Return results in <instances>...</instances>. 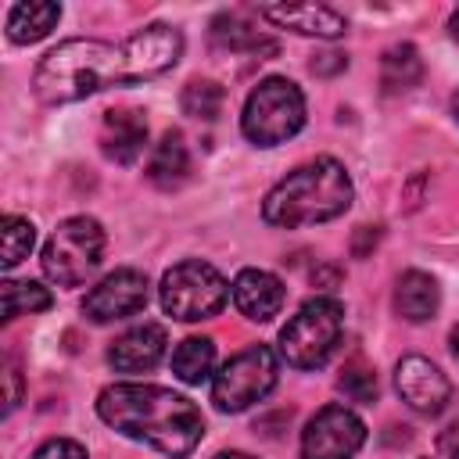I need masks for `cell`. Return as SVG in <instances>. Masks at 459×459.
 <instances>
[{"instance_id":"1","label":"cell","mask_w":459,"mask_h":459,"mask_svg":"<svg viewBox=\"0 0 459 459\" xmlns=\"http://www.w3.org/2000/svg\"><path fill=\"white\" fill-rule=\"evenodd\" d=\"M97 412L122 437L143 441L169 459H186L204 437L201 409L158 384H111L97 394Z\"/></svg>"},{"instance_id":"2","label":"cell","mask_w":459,"mask_h":459,"mask_svg":"<svg viewBox=\"0 0 459 459\" xmlns=\"http://www.w3.org/2000/svg\"><path fill=\"white\" fill-rule=\"evenodd\" d=\"M129 79L126 47L104 39H65L36 65L32 90L43 104H72Z\"/></svg>"},{"instance_id":"3","label":"cell","mask_w":459,"mask_h":459,"mask_svg":"<svg viewBox=\"0 0 459 459\" xmlns=\"http://www.w3.org/2000/svg\"><path fill=\"white\" fill-rule=\"evenodd\" d=\"M351 204V176L333 158H316L287 172L262 201V219L269 226L298 230L344 215Z\"/></svg>"},{"instance_id":"4","label":"cell","mask_w":459,"mask_h":459,"mask_svg":"<svg viewBox=\"0 0 459 459\" xmlns=\"http://www.w3.org/2000/svg\"><path fill=\"white\" fill-rule=\"evenodd\" d=\"M344 308L337 298H308L280 330V355L294 369H319L337 351Z\"/></svg>"},{"instance_id":"5","label":"cell","mask_w":459,"mask_h":459,"mask_svg":"<svg viewBox=\"0 0 459 459\" xmlns=\"http://www.w3.org/2000/svg\"><path fill=\"white\" fill-rule=\"evenodd\" d=\"M301 126H305V93L298 90V82L283 75H269L247 93L240 129L251 143L258 147L287 143Z\"/></svg>"},{"instance_id":"6","label":"cell","mask_w":459,"mask_h":459,"mask_svg":"<svg viewBox=\"0 0 459 459\" xmlns=\"http://www.w3.org/2000/svg\"><path fill=\"white\" fill-rule=\"evenodd\" d=\"M104 258V230L90 215H72L57 222L50 240L43 244V273L57 287H79L86 283Z\"/></svg>"},{"instance_id":"7","label":"cell","mask_w":459,"mask_h":459,"mask_svg":"<svg viewBox=\"0 0 459 459\" xmlns=\"http://www.w3.org/2000/svg\"><path fill=\"white\" fill-rule=\"evenodd\" d=\"M158 290H161V308L183 323L215 316L230 298V283L222 280V273L201 258H186V262L172 265L161 276Z\"/></svg>"},{"instance_id":"8","label":"cell","mask_w":459,"mask_h":459,"mask_svg":"<svg viewBox=\"0 0 459 459\" xmlns=\"http://www.w3.org/2000/svg\"><path fill=\"white\" fill-rule=\"evenodd\" d=\"M276 377H280V362H276L273 348L251 344V348L237 351L212 377V402L219 412H244L276 387Z\"/></svg>"},{"instance_id":"9","label":"cell","mask_w":459,"mask_h":459,"mask_svg":"<svg viewBox=\"0 0 459 459\" xmlns=\"http://www.w3.org/2000/svg\"><path fill=\"white\" fill-rule=\"evenodd\" d=\"M362 441L366 423L344 405H326L301 430V459H351Z\"/></svg>"},{"instance_id":"10","label":"cell","mask_w":459,"mask_h":459,"mask_svg":"<svg viewBox=\"0 0 459 459\" xmlns=\"http://www.w3.org/2000/svg\"><path fill=\"white\" fill-rule=\"evenodd\" d=\"M147 294H151V283L140 269H115L86 294L82 312L93 323H115V319L136 316L147 305Z\"/></svg>"},{"instance_id":"11","label":"cell","mask_w":459,"mask_h":459,"mask_svg":"<svg viewBox=\"0 0 459 459\" xmlns=\"http://www.w3.org/2000/svg\"><path fill=\"white\" fill-rule=\"evenodd\" d=\"M394 387H398L402 402L412 412H423V416H437L452 398L448 377L423 355H405L394 366Z\"/></svg>"},{"instance_id":"12","label":"cell","mask_w":459,"mask_h":459,"mask_svg":"<svg viewBox=\"0 0 459 459\" xmlns=\"http://www.w3.org/2000/svg\"><path fill=\"white\" fill-rule=\"evenodd\" d=\"M122 47H126V61H129V79L140 82V79H151V75L169 72L179 61L183 36H179V29L154 22V25L140 29V32H133Z\"/></svg>"},{"instance_id":"13","label":"cell","mask_w":459,"mask_h":459,"mask_svg":"<svg viewBox=\"0 0 459 459\" xmlns=\"http://www.w3.org/2000/svg\"><path fill=\"white\" fill-rule=\"evenodd\" d=\"M258 14L280 29L301 32V36H319V39H337L348 32L344 14H337L326 4H262Z\"/></svg>"},{"instance_id":"14","label":"cell","mask_w":459,"mask_h":459,"mask_svg":"<svg viewBox=\"0 0 459 459\" xmlns=\"http://www.w3.org/2000/svg\"><path fill=\"white\" fill-rule=\"evenodd\" d=\"M233 305L251 323H269L283 308V283L269 269H240L233 280Z\"/></svg>"},{"instance_id":"15","label":"cell","mask_w":459,"mask_h":459,"mask_svg":"<svg viewBox=\"0 0 459 459\" xmlns=\"http://www.w3.org/2000/svg\"><path fill=\"white\" fill-rule=\"evenodd\" d=\"M147 147V118L136 108H111L104 115L100 126V151L118 161V165H133Z\"/></svg>"},{"instance_id":"16","label":"cell","mask_w":459,"mask_h":459,"mask_svg":"<svg viewBox=\"0 0 459 459\" xmlns=\"http://www.w3.org/2000/svg\"><path fill=\"white\" fill-rule=\"evenodd\" d=\"M165 326L158 323H143V326H133L126 330L111 348H108V362L118 369V373H143V369H154L165 355Z\"/></svg>"},{"instance_id":"17","label":"cell","mask_w":459,"mask_h":459,"mask_svg":"<svg viewBox=\"0 0 459 459\" xmlns=\"http://www.w3.org/2000/svg\"><path fill=\"white\" fill-rule=\"evenodd\" d=\"M441 305V290H437V280L430 273H420V269H409L398 276V287H394V308L402 319L409 323H427Z\"/></svg>"},{"instance_id":"18","label":"cell","mask_w":459,"mask_h":459,"mask_svg":"<svg viewBox=\"0 0 459 459\" xmlns=\"http://www.w3.org/2000/svg\"><path fill=\"white\" fill-rule=\"evenodd\" d=\"M186 176H190V151H186L183 136L172 129L154 143L151 161H147V179L158 190H179L186 183Z\"/></svg>"},{"instance_id":"19","label":"cell","mask_w":459,"mask_h":459,"mask_svg":"<svg viewBox=\"0 0 459 459\" xmlns=\"http://www.w3.org/2000/svg\"><path fill=\"white\" fill-rule=\"evenodd\" d=\"M57 18H61V4H54V0L14 4L7 14V36H11V43H36L57 25Z\"/></svg>"},{"instance_id":"20","label":"cell","mask_w":459,"mask_h":459,"mask_svg":"<svg viewBox=\"0 0 459 459\" xmlns=\"http://www.w3.org/2000/svg\"><path fill=\"white\" fill-rule=\"evenodd\" d=\"M423 79V61L412 43H394L380 57V86L384 93H405Z\"/></svg>"},{"instance_id":"21","label":"cell","mask_w":459,"mask_h":459,"mask_svg":"<svg viewBox=\"0 0 459 459\" xmlns=\"http://www.w3.org/2000/svg\"><path fill=\"white\" fill-rule=\"evenodd\" d=\"M215 366V341L212 337H186L172 351V373L183 384H204Z\"/></svg>"},{"instance_id":"22","label":"cell","mask_w":459,"mask_h":459,"mask_svg":"<svg viewBox=\"0 0 459 459\" xmlns=\"http://www.w3.org/2000/svg\"><path fill=\"white\" fill-rule=\"evenodd\" d=\"M212 43L222 47V50H251V54L265 50V54H276V43L262 39L258 29H251V25H247L244 18H237V14H219V18L212 22Z\"/></svg>"},{"instance_id":"23","label":"cell","mask_w":459,"mask_h":459,"mask_svg":"<svg viewBox=\"0 0 459 459\" xmlns=\"http://www.w3.org/2000/svg\"><path fill=\"white\" fill-rule=\"evenodd\" d=\"M0 298H4V319H18V316H32L50 308V290L32 283V280H4L0 283Z\"/></svg>"},{"instance_id":"24","label":"cell","mask_w":459,"mask_h":459,"mask_svg":"<svg viewBox=\"0 0 459 459\" xmlns=\"http://www.w3.org/2000/svg\"><path fill=\"white\" fill-rule=\"evenodd\" d=\"M32 244H36V226L22 215H4V222H0V255H4L0 262H4V269H14L22 258H29Z\"/></svg>"},{"instance_id":"25","label":"cell","mask_w":459,"mask_h":459,"mask_svg":"<svg viewBox=\"0 0 459 459\" xmlns=\"http://www.w3.org/2000/svg\"><path fill=\"white\" fill-rule=\"evenodd\" d=\"M222 100H226V93H222V86L212 82V79H190V82L183 86V97H179L183 111H186L190 118H204V122L219 118Z\"/></svg>"},{"instance_id":"26","label":"cell","mask_w":459,"mask_h":459,"mask_svg":"<svg viewBox=\"0 0 459 459\" xmlns=\"http://www.w3.org/2000/svg\"><path fill=\"white\" fill-rule=\"evenodd\" d=\"M337 387L344 391V398L369 405V402L377 398V373H373L369 366H362V362H351V366H344V373L337 377Z\"/></svg>"},{"instance_id":"27","label":"cell","mask_w":459,"mask_h":459,"mask_svg":"<svg viewBox=\"0 0 459 459\" xmlns=\"http://www.w3.org/2000/svg\"><path fill=\"white\" fill-rule=\"evenodd\" d=\"M32 459H86V448L72 437H50L32 452Z\"/></svg>"},{"instance_id":"28","label":"cell","mask_w":459,"mask_h":459,"mask_svg":"<svg viewBox=\"0 0 459 459\" xmlns=\"http://www.w3.org/2000/svg\"><path fill=\"white\" fill-rule=\"evenodd\" d=\"M344 68H348V57L337 54V50H326V54H319L312 61V72L316 75H333V72H344Z\"/></svg>"},{"instance_id":"29","label":"cell","mask_w":459,"mask_h":459,"mask_svg":"<svg viewBox=\"0 0 459 459\" xmlns=\"http://www.w3.org/2000/svg\"><path fill=\"white\" fill-rule=\"evenodd\" d=\"M4 380H7V412H14V405H18V398H22V377H18L14 359L4 362Z\"/></svg>"},{"instance_id":"30","label":"cell","mask_w":459,"mask_h":459,"mask_svg":"<svg viewBox=\"0 0 459 459\" xmlns=\"http://www.w3.org/2000/svg\"><path fill=\"white\" fill-rule=\"evenodd\" d=\"M437 455L441 459H459V423L445 427L441 437H437Z\"/></svg>"},{"instance_id":"31","label":"cell","mask_w":459,"mask_h":459,"mask_svg":"<svg viewBox=\"0 0 459 459\" xmlns=\"http://www.w3.org/2000/svg\"><path fill=\"white\" fill-rule=\"evenodd\" d=\"M448 348H452V355L459 359V323L452 326V333H448Z\"/></svg>"},{"instance_id":"32","label":"cell","mask_w":459,"mask_h":459,"mask_svg":"<svg viewBox=\"0 0 459 459\" xmlns=\"http://www.w3.org/2000/svg\"><path fill=\"white\" fill-rule=\"evenodd\" d=\"M215 459H255V455H247V452H219Z\"/></svg>"},{"instance_id":"33","label":"cell","mask_w":459,"mask_h":459,"mask_svg":"<svg viewBox=\"0 0 459 459\" xmlns=\"http://www.w3.org/2000/svg\"><path fill=\"white\" fill-rule=\"evenodd\" d=\"M448 29H452V39H455V43H459V11H455V14H452V22H448Z\"/></svg>"},{"instance_id":"34","label":"cell","mask_w":459,"mask_h":459,"mask_svg":"<svg viewBox=\"0 0 459 459\" xmlns=\"http://www.w3.org/2000/svg\"><path fill=\"white\" fill-rule=\"evenodd\" d=\"M452 115H455V122H459V93L452 97Z\"/></svg>"}]
</instances>
